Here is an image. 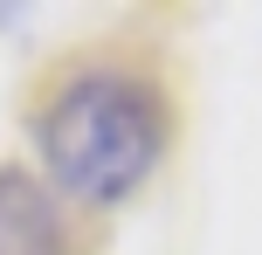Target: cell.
I'll use <instances>...</instances> for the list:
<instances>
[{"label": "cell", "mask_w": 262, "mask_h": 255, "mask_svg": "<svg viewBox=\"0 0 262 255\" xmlns=\"http://www.w3.org/2000/svg\"><path fill=\"white\" fill-rule=\"evenodd\" d=\"M41 166L69 200L111 207L166 159V104L131 69H83L41 104Z\"/></svg>", "instance_id": "obj_1"}, {"label": "cell", "mask_w": 262, "mask_h": 255, "mask_svg": "<svg viewBox=\"0 0 262 255\" xmlns=\"http://www.w3.org/2000/svg\"><path fill=\"white\" fill-rule=\"evenodd\" d=\"M0 255H69L55 193L21 166H0Z\"/></svg>", "instance_id": "obj_2"}]
</instances>
